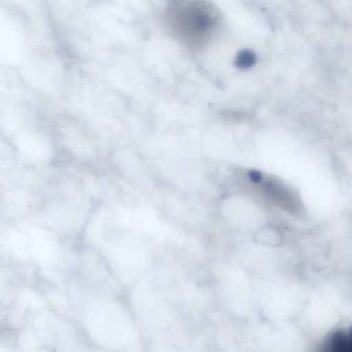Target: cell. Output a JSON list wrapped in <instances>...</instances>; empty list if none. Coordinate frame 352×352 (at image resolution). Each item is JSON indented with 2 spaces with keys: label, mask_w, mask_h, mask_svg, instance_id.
<instances>
[{
  "label": "cell",
  "mask_w": 352,
  "mask_h": 352,
  "mask_svg": "<svg viewBox=\"0 0 352 352\" xmlns=\"http://www.w3.org/2000/svg\"><path fill=\"white\" fill-rule=\"evenodd\" d=\"M256 62V54L250 49H243L236 55L234 64L239 69H249Z\"/></svg>",
  "instance_id": "cell-4"
},
{
  "label": "cell",
  "mask_w": 352,
  "mask_h": 352,
  "mask_svg": "<svg viewBox=\"0 0 352 352\" xmlns=\"http://www.w3.org/2000/svg\"><path fill=\"white\" fill-rule=\"evenodd\" d=\"M263 192L274 202L292 208L296 199L291 190L285 184L276 179H269L262 184Z\"/></svg>",
  "instance_id": "cell-2"
},
{
  "label": "cell",
  "mask_w": 352,
  "mask_h": 352,
  "mask_svg": "<svg viewBox=\"0 0 352 352\" xmlns=\"http://www.w3.org/2000/svg\"><path fill=\"white\" fill-rule=\"evenodd\" d=\"M215 21L214 8L201 0H175L166 12V21L173 36L188 46L197 44Z\"/></svg>",
  "instance_id": "cell-1"
},
{
  "label": "cell",
  "mask_w": 352,
  "mask_h": 352,
  "mask_svg": "<svg viewBox=\"0 0 352 352\" xmlns=\"http://www.w3.org/2000/svg\"><path fill=\"white\" fill-rule=\"evenodd\" d=\"M352 349L351 330H339L333 333L324 342L323 351L351 352Z\"/></svg>",
  "instance_id": "cell-3"
},
{
  "label": "cell",
  "mask_w": 352,
  "mask_h": 352,
  "mask_svg": "<svg viewBox=\"0 0 352 352\" xmlns=\"http://www.w3.org/2000/svg\"><path fill=\"white\" fill-rule=\"evenodd\" d=\"M248 175L250 181L254 184L260 183L263 180L262 174L258 170H251L248 172Z\"/></svg>",
  "instance_id": "cell-5"
}]
</instances>
